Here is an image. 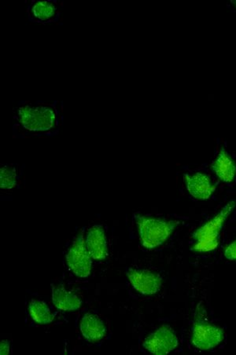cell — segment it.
Wrapping results in <instances>:
<instances>
[{
  "instance_id": "1",
  "label": "cell",
  "mask_w": 236,
  "mask_h": 355,
  "mask_svg": "<svg viewBox=\"0 0 236 355\" xmlns=\"http://www.w3.org/2000/svg\"><path fill=\"white\" fill-rule=\"evenodd\" d=\"M62 120L60 103L22 101L14 108V135L17 138L56 135Z\"/></svg>"
},
{
  "instance_id": "2",
  "label": "cell",
  "mask_w": 236,
  "mask_h": 355,
  "mask_svg": "<svg viewBox=\"0 0 236 355\" xmlns=\"http://www.w3.org/2000/svg\"><path fill=\"white\" fill-rule=\"evenodd\" d=\"M135 220L140 241L142 245L147 250L162 245L178 224L176 221H168L164 218L146 216H137Z\"/></svg>"
},
{
  "instance_id": "3",
  "label": "cell",
  "mask_w": 236,
  "mask_h": 355,
  "mask_svg": "<svg viewBox=\"0 0 236 355\" xmlns=\"http://www.w3.org/2000/svg\"><path fill=\"white\" fill-rule=\"evenodd\" d=\"M236 205V200L230 201L218 214L196 230L193 235V250L199 252L214 250L219 245L221 232L224 223Z\"/></svg>"
},
{
  "instance_id": "4",
  "label": "cell",
  "mask_w": 236,
  "mask_h": 355,
  "mask_svg": "<svg viewBox=\"0 0 236 355\" xmlns=\"http://www.w3.org/2000/svg\"><path fill=\"white\" fill-rule=\"evenodd\" d=\"M66 259L68 268L76 276L85 278L91 275L92 257L87 250L83 232L76 236L72 246L69 248Z\"/></svg>"
},
{
  "instance_id": "5",
  "label": "cell",
  "mask_w": 236,
  "mask_h": 355,
  "mask_svg": "<svg viewBox=\"0 0 236 355\" xmlns=\"http://www.w3.org/2000/svg\"><path fill=\"white\" fill-rule=\"evenodd\" d=\"M179 345V339L172 327L163 324L145 339L143 347L152 354L165 355Z\"/></svg>"
},
{
  "instance_id": "6",
  "label": "cell",
  "mask_w": 236,
  "mask_h": 355,
  "mask_svg": "<svg viewBox=\"0 0 236 355\" xmlns=\"http://www.w3.org/2000/svg\"><path fill=\"white\" fill-rule=\"evenodd\" d=\"M224 339L223 329L205 321L194 324L192 334V345L199 350L208 351L219 346Z\"/></svg>"
},
{
  "instance_id": "7",
  "label": "cell",
  "mask_w": 236,
  "mask_h": 355,
  "mask_svg": "<svg viewBox=\"0 0 236 355\" xmlns=\"http://www.w3.org/2000/svg\"><path fill=\"white\" fill-rule=\"evenodd\" d=\"M62 5L57 0H33L28 5L27 15L32 22L49 24L60 19Z\"/></svg>"
},
{
  "instance_id": "8",
  "label": "cell",
  "mask_w": 236,
  "mask_h": 355,
  "mask_svg": "<svg viewBox=\"0 0 236 355\" xmlns=\"http://www.w3.org/2000/svg\"><path fill=\"white\" fill-rule=\"evenodd\" d=\"M126 274L133 288L141 294L155 295L160 291L162 286V277L155 272L129 268Z\"/></svg>"
},
{
  "instance_id": "9",
  "label": "cell",
  "mask_w": 236,
  "mask_h": 355,
  "mask_svg": "<svg viewBox=\"0 0 236 355\" xmlns=\"http://www.w3.org/2000/svg\"><path fill=\"white\" fill-rule=\"evenodd\" d=\"M85 245L94 260H103L108 257V244L104 228L101 225H94L88 230Z\"/></svg>"
},
{
  "instance_id": "10",
  "label": "cell",
  "mask_w": 236,
  "mask_h": 355,
  "mask_svg": "<svg viewBox=\"0 0 236 355\" xmlns=\"http://www.w3.org/2000/svg\"><path fill=\"white\" fill-rule=\"evenodd\" d=\"M185 179L187 191L194 198L208 200L215 191L210 178L205 174L185 175Z\"/></svg>"
},
{
  "instance_id": "11",
  "label": "cell",
  "mask_w": 236,
  "mask_h": 355,
  "mask_svg": "<svg viewBox=\"0 0 236 355\" xmlns=\"http://www.w3.org/2000/svg\"><path fill=\"white\" fill-rule=\"evenodd\" d=\"M80 330L82 336L90 342L102 340L106 334L103 322L99 317L92 313H87L83 316Z\"/></svg>"
},
{
  "instance_id": "12",
  "label": "cell",
  "mask_w": 236,
  "mask_h": 355,
  "mask_svg": "<svg viewBox=\"0 0 236 355\" xmlns=\"http://www.w3.org/2000/svg\"><path fill=\"white\" fill-rule=\"evenodd\" d=\"M52 300L57 309L63 311H75L82 305V300L78 295L68 291L63 286L53 287Z\"/></svg>"
},
{
  "instance_id": "13",
  "label": "cell",
  "mask_w": 236,
  "mask_h": 355,
  "mask_svg": "<svg viewBox=\"0 0 236 355\" xmlns=\"http://www.w3.org/2000/svg\"><path fill=\"white\" fill-rule=\"evenodd\" d=\"M212 168L217 177L224 182H232L235 179V164L224 148L212 163Z\"/></svg>"
},
{
  "instance_id": "14",
  "label": "cell",
  "mask_w": 236,
  "mask_h": 355,
  "mask_svg": "<svg viewBox=\"0 0 236 355\" xmlns=\"http://www.w3.org/2000/svg\"><path fill=\"white\" fill-rule=\"evenodd\" d=\"M28 312L33 320L40 324H50L55 318L54 313L42 300H33L29 304Z\"/></svg>"
},
{
  "instance_id": "15",
  "label": "cell",
  "mask_w": 236,
  "mask_h": 355,
  "mask_svg": "<svg viewBox=\"0 0 236 355\" xmlns=\"http://www.w3.org/2000/svg\"><path fill=\"white\" fill-rule=\"evenodd\" d=\"M19 179L17 164H4L0 169V187L6 191L15 188Z\"/></svg>"
},
{
  "instance_id": "16",
  "label": "cell",
  "mask_w": 236,
  "mask_h": 355,
  "mask_svg": "<svg viewBox=\"0 0 236 355\" xmlns=\"http://www.w3.org/2000/svg\"><path fill=\"white\" fill-rule=\"evenodd\" d=\"M224 257L228 260H236V240L230 243L224 250Z\"/></svg>"
},
{
  "instance_id": "17",
  "label": "cell",
  "mask_w": 236,
  "mask_h": 355,
  "mask_svg": "<svg viewBox=\"0 0 236 355\" xmlns=\"http://www.w3.org/2000/svg\"><path fill=\"white\" fill-rule=\"evenodd\" d=\"M10 351V343L9 340H3L0 345V354L8 355Z\"/></svg>"
},
{
  "instance_id": "18",
  "label": "cell",
  "mask_w": 236,
  "mask_h": 355,
  "mask_svg": "<svg viewBox=\"0 0 236 355\" xmlns=\"http://www.w3.org/2000/svg\"><path fill=\"white\" fill-rule=\"evenodd\" d=\"M233 4H234L236 7V1H231Z\"/></svg>"
}]
</instances>
